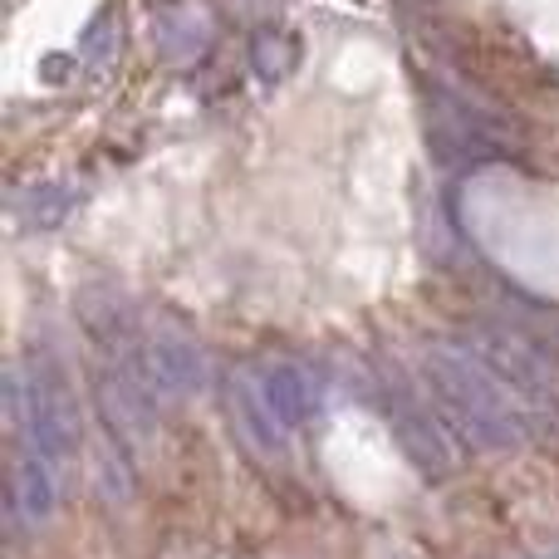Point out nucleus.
Returning <instances> with one entry per match:
<instances>
[{
  "label": "nucleus",
  "mask_w": 559,
  "mask_h": 559,
  "mask_svg": "<svg viewBox=\"0 0 559 559\" xmlns=\"http://www.w3.org/2000/svg\"><path fill=\"white\" fill-rule=\"evenodd\" d=\"M423 373L452 427L481 452H521L550 432L540 413L481 358L472 338H432L423 348Z\"/></svg>",
  "instance_id": "1"
},
{
  "label": "nucleus",
  "mask_w": 559,
  "mask_h": 559,
  "mask_svg": "<svg viewBox=\"0 0 559 559\" xmlns=\"http://www.w3.org/2000/svg\"><path fill=\"white\" fill-rule=\"evenodd\" d=\"M378 393H383V423L393 427L407 462L427 476H452L456 462H462V442H456L462 432H456L452 417L442 413L432 383L423 388L417 378L388 368V373L378 378Z\"/></svg>",
  "instance_id": "2"
},
{
  "label": "nucleus",
  "mask_w": 559,
  "mask_h": 559,
  "mask_svg": "<svg viewBox=\"0 0 559 559\" xmlns=\"http://www.w3.org/2000/svg\"><path fill=\"white\" fill-rule=\"evenodd\" d=\"M481 358L545 417V423H559V354H550L545 344H535L525 329H515L511 319L501 314H481L472 329H466Z\"/></svg>",
  "instance_id": "3"
},
{
  "label": "nucleus",
  "mask_w": 559,
  "mask_h": 559,
  "mask_svg": "<svg viewBox=\"0 0 559 559\" xmlns=\"http://www.w3.org/2000/svg\"><path fill=\"white\" fill-rule=\"evenodd\" d=\"M98 407H104L108 432L128 437V442H147L157 432V388L147 373V358L118 344V354L98 373Z\"/></svg>",
  "instance_id": "4"
},
{
  "label": "nucleus",
  "mask_w": 559,
  "mask_h": 559,
  "mask_svg": "<svg viewBox=\"0 0 559 559\" xmlns=\"http://www.w3.org/2000/svg\"><path fill=\"white\" fill-rule=\"evenodd\" d=\"M59 486H64V466H55L49 456H39L35 447L15 442V456H10V476H5V525L20 531V525H45L59 506Z\"/></svg>",
  "instance_id": "5"
},
{
  "label": "nucleus",
  "mask_w": 559,
  "mask_h": 559,
  "mask_svg": "<svg viewBox=\"0 0 559 559\" xmlns=\"http://www.w3.org/2000/svg\"><path fill=\"white\" fill-rule=\"evenodd\" d=\"M226 407H231V423H236V437H241L246 447H251L261 462H280V456L289 452V427L275 417L271 397H265L261 388V373H255V364H241L231 373V383H226Z\"/></svg>",
  "instance_id": "6"
},
{
  "label": "nucleus",
  "mask_w": 559,
  "mask_h": 559,
  "mask_svg": "<svg viewBox=\"0 0 559 559\" xmlns=\"http://www.w3.org/2000/svg\"><path fill=\"white\" fill-rule=\"evenodd\" d=\"M255 373H261L265 397H271L275 417L289 432H299V427L319 413V378L309 364H299V358H261Z\"/></svg>",
  "instance_id": "7"
},
{
  "label": "nucleus",
  "mask_w": 559,
  "mask_h": 559,
  "mask_svg": "<svg viewBox=\"0 0 559 559\" xmlns=\"http://www.w3.org/2000/svg\"><path fill=\"white\" fill-rule=\"evenodd\" d=\"M147 373H153L157 397H187L206 383V354L192 334L167 329L147 344Z\"/></svg>",
  "instance_id": "8"
},
{
  "label": "nucleus",
  "mask_w": 559,
  "mask_h": 559,
  "mask_svg": "<svg viewBox=\"0 0 559 559\" xmlns=\"http://www.w3.org/2000/svg\"><path fill=\"white\" fill-rule=\"evenodd\" d=\"M496 314L511 319L515 329H525V334H531L535 344H545L550 354H559V305H540V299H531V295L506 289V295L496 299Z\"/></svg>",
  "instance_id": "9"
},
{
  "label": "nucleus",
  "mask_w": 559,
  "mask_h": 559,
  "mask_svg": "<svg viewBox=\"0 0 559 559\" xmlns=\"http://www.w3.org/2000/svg\"><path fill=\"white\" fill-rule=\"evenodd\" d=\"M94 491L104 496V501H128V496H133V466L108 442L98 447V456H94Z\"/></svg>",
  "instance_id": "10"
}]
</instances>
